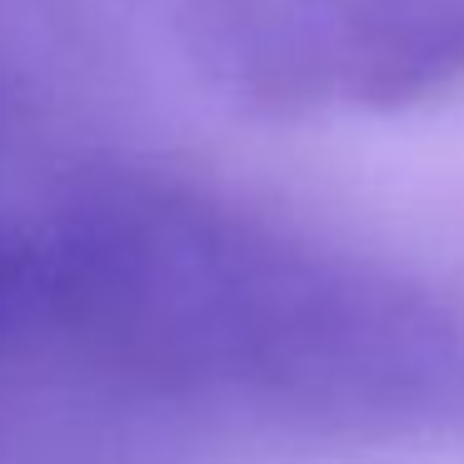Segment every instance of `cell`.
I'll return each mask as SVG.
<instances>
[{
	"instance_id": "cell-1",
	"label": "cell",
	"mask_w": 464,
	"mask_h": 464,
	"mask_svg": "<svg viewBox=\"0 0 464 464\" xmlns=\"http://www.w3.org/2000/svg\"><path fill=\"white\" fill-rule=\"evenodd\" d=\"M0 380L360 450H464V295L155 175L0 200Z\"/></svg>"
},
{
	"instance_id": "cell-2",
	"label": "cell",
	"mask_w": 464,
	"mask_h": 464,
	"mask_svg": "<svg viewBox=\"0 0 464 464\" xmlns=\"http://www.w3.org/2000/svg\"><path fill=\"white\" fill-rule=\"evenodd\" d=\"M185 51L260 115L404 111L464 85V0H190Z\"/></svg>"
},
{
	"instance_id": "cell-3",
	"label": "cell",
	"mask_w": 464,
	"mask_h": 464,
	"mask_svg": "<svg viewBox=\"0 0 464 464\" xmlns=\"http://www.w3.org/2000/svg\"><path fill=\"white\" fill-rule=\"evenodd\" d=\"M0 115H5V91H0Z\"/></svg>"
}]
</instances>
